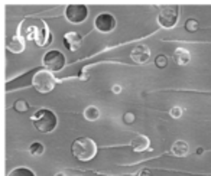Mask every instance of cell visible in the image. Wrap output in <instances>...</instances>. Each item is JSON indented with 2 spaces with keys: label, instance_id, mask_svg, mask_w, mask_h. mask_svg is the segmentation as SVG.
<instances>
[{
  "label": "cell",
  "instance_id": "obj_18",
  "mask_svg": "<svg viewBox=\"0 0 211 176\" xmlns=\"http://www.w3.org/2000/svg\"><path fill=\"white\" fill-rule=\"evenodd\" d=\"M13 108L16 110V111H19V113H25V111H28L29 105H28V103H26L25 100H18L13 104Z\"/></svg>",
  "mask_w": 211,
  "mask_h": 176
},
{
  "label": "cell",
  "instance_id": "obj_1",
  "mask_svg": "<svg viewBox=\"0 0 211 176\" xmlns=\"http://www.w3.org/2000/svg\"><path fill=\"white\" fill-rule=\"evenodd\" d=\"M71 152L74 157L80 162H88L94 159L97 154V144L94 140L88 137H78L74 140L71 146Z\"/></svg>",
  "mask_w": 211,
  "mask_h": 176
},
{
  "label": "cell",
  "instance_id": "obj_11",
  "mask_svg": "<svg viewBox=\"0 0 211 176\" xmlns=\"http://www.w3.org/2000/svg\"><path fill=\"white\" fill-rule=\"evenodd\" d=\"M6 46H7V49H9L10 52L20 53V52H23V51H25L26 45H25L23 36H20V35H14V36H12V38L7 39Z\"/></svg>",
  "mask_w": 211,
  "mask_h": 176
},
{
  "label": "cell",
  "instance_id": "obj_20",
  "mask_svg": "<svg viewBox=\"0 0 211 176\" xmlns=\"http://www.w3.org/2000/svg\"><path fill=\"white\" fill-rule=\"evenodd\" d=\"M155 64H156L158 68H165L168 65V58L165 57V55H158V57L155 58Z\"/></svg>",
  "mask_w": 211,
  "mask_h": 176
},
{
  "label": "cell",
  "instance_id": "obj_26",
  "mask_svg": "<svg viewBox=\"0 0 211 176\" xmlns=\"http://www.w3.org/2000/svg\"><path fill=\"white\" fill-rule=\"evenodd\" d=\"M77 176H78V175H77Z\"/></svg>",
  "mask_w": 211,
  "mask_h": 176
},
{
  "label": "cell",
  "instance_id": "obj_13",
  "mask_svg": "<svg viewBox=\"0 0 211 176\" xmlns=\"http://www.w3.org/2000/svg\"><path fill=\"white\" fill-rule=\"evenodd\" d=\"M173 61L177 62L178 65H187L191 61V53L185 48H177L173 52Z\"/></svg>",
  "mask_w": 211,
  "mask_h": 176
},
{
  "label": "cell",
  "instance_id": "obj_15",
  "mask_svg": "<svg viewBox=\"0 0 211 176\" xmlns=\"http://www.w3.org/2000/svg\"><path fill=\"white\" fill-rule=\"evenodd\" d=\"M84 117L88 121H96V120L100 119V110L97 108L96 105H88L84 110Z\"/></svg>",
  "mask_w": 211,
  "mask_h": 176
},
{
  "label": "cell",
  "instance_id": "obj_10",
  "mask_svg": "<svg viewBox=\"0 0 211 176\" xmlns=\"http://www.w3.org/2000/svg\"><path fill=\"white\" fill-rule=\"evenodd\" d=\"M81 35L77 33V32H67L64 35V43L70 51H77L78 48L81 46Z\"/></svg>",
  "mask_w": 211,
  "mask_h": 176
},
{
  "label": "cell",
  "instance_id": "obj_23",
  "mask_svg": "<svg viewBox=\"0 0 211 176\" xmlns=\"http://www.w3.org/2000/svg\"><path fill=\"white\" fill-rule=\"evenodd\" d=\"M136 176H152V173H150L149 169H142V170L137 172V175Z\"/></svg>",
  "mask_w": 211,
  "mask_h": 176
},
{
  "label": "cell",
  "instance_id": "obj_9",
  "mask_svg": "<svg viewBox=\"0 0 211 176\" xmlns=\"http://www.w3.org/2000/svg\"><path fill=\"white\" fill-rule=\"evenodd\" d=\"M130 58L136 64H146L150 59V49L146 45H136L130 52Z\"/></svg>",
  "mask_w": 211,
  "mask_h": 176
},
{
  "label": "cell",
  "instance_id": "obj_22",
  "mask_svg": "<svg viewBox=\"0 0 211 176\" xmlns=\"http://www.w3.org/2000/svg\"><path fill=\"white\" fill-rule=\"evenodd\" d=\"M125 121L126 123H133L134 121V115L132 113H126L125 114Z\"/></svg>",
  "mask_w": 211,
  "mask_h": 176
},
{
  "label": "cell",
  "instance_id": "obj_3",
  "mask_svg": "<svg viewBox=\"0 0 211 176\" xmlns=\"http://www.w3.org/2000/svg\"><path fill=\"white\" fill-rule=\"evenodd\" d=\"M179 19V6L178 5H163L159 9L158 23L165 29H172L177 26Z\"/></svg>",
  "mask_w": 211,
  "mask_h": 176
},
{
  "label": "cell",
  "instance_id": "obj_16",
  "mask_svg": "<svg viewBox=\"0 0 211 176\" xmlns=\"http://www.w3.org/2000/svg\"><path fill=\"white\" fill-rule=\"evenodd\" d=\"M7 176H36L34 170H30L29 167H25V166H20V167H14L9 172Z\"/></svg>",
  "mask_w": 211,
  "mask_h": 176
},
{
  "label": "cell",
  "instance_id": "obj_14",
  "mask_svg": "<svg viewBox=\"0 0 211 176\" xmlns=\"http://www.w3.org/2000/svg\"><path fill=\"white\" fill-rule=\"evenodd\" d=\"M188 152H189V146H188V143L185 140H177L172 144V147H171V153L177 157L187 156Z\"/></svg>",
  "mask_w": 211,
  "mask_h": 176
},
{
  "label": "cell",
  "instance_id": "obj_17",
  "mask_svg": "<svg viewBox=\"0 0 211 176\" xmlns=\"http://www.w3.org/2000/svg\"><path fill=\"white\" fill-rule=\"evenodd\" d=\"M43 152H45V147H43V144L41 142H34L30 146H29V153L32 154V156H42Z\"/></svg>",
  "mask_w": 211,
  "mask_h": 176
},
{
  "label": "cell",
  "instance_id": "obj_19",
  "mask_svg": "<svg viewBox=\"0 0 211 176\" xmlns=\"http://www.w3.org/2000/svg\"><path fill=\"white\" fill-rule=\"evenodd\" d=\"M185 29H187L188 32H195L198 29V22L195 19H188L185 22Z\"/></svg>",
  "mask_w": 211,
  "mask_h": 176
},
{
  "label": "cell",
  "instance_id": "obj_25",
  "mask_svg": "<svg viewBox=\"0 0 211 176\" xmlns=\"http://www.w3.org/2000/svg\"><path fill=\"white\" fill-rule=\"evenodd\" d=\"M54 176H67V175H65L64 172H58V173H55V175H54Z\"/></svg>",
  "mask_w": 211,
  "mask_h": 176
},
{
  "label": "cell",
  "instance_id": "obj_4",
  "mask_svg": "<svg viewBox=\"0 0 211 176\" xmlns=\"http://www.w3.org/2000/svg\"><path fill=\"white\" fill-rule=\"evenodd\" d=\"M32 85L41 94H48L55 87V76L48 69H41L32 78Z\"/></svg>",
  "mask_w": 211,
  "mask_h": 176
},
{
  "label": "cell",
  "instance_id": "obj_5",
  "mask_svg": "<svg viewBox=\"0 0 211 176\" xmlns=\"http://www.w3.org/2000/svg\"><path fill=\"white\" fill-rule=\"evenodd\" d=\"M42 64H43V67H45V69H48L51 72H58L65 67L67 59H65V55L61 51L52 49V51H48L43 55Z\"/></svg>",
  "mask_w": 211,
  "mask_h": 176
},
{
  "label": "cell",
  "instance_id": "obj_21",
  "mask_svg": "<svg viewBox=\"0 0 211 176\" xmlns=\"http://www.w3.org/2000/svg\"><path fill=\"white\" fill-rule=\"evenodd\" d=\"M169 114H171V117H173V119H179L181 115H182V108L181 107H172L171 108V111H169Z\"/></svg>",
  "mask_w": 211,
  "mask_h": 176
},
{
  "label": "cell",
  "instance_id": "obj_8",
  "mask_svg": "<svg viewBox=\"0 0 211 176\" xmlns=\"http://www.w3.org/2000/svg\"><path fill=\"white\" fill-rule=\"evenodd\" d=\"M35 28H36V32H35V42L38 43L39 46H48L51 41H52V35H51V30H49L48 25L42 22V20H38L35 23Z\"/></svg>",
  "mask_w": 211,
  "mask_h": 176
},
{
  "label": "cell",
  "instance_id": "obj_12",
  "mask_svg": "<svg viewBox=\"0 0 211 176\" xmlns=\"http://www.w3.org/2000/svg\"><path fill=\"white\" fill-rule=\"evenodd\" d=\"M130 147L133 149L134 152H145L149 149V139L143 134H137L130 140Z\"/></svg>",
  "mask_w": 211,
  "mask_h": 176
},
{
  "label": "cell",
  "instance_id": "obj_7",
  "mask_svg": "<svg viewBox=\"0 0 211 176\" xmlns=\"http://www.w3.org/2000/svg\"><path fill=\"white\" fill-rule=\"evenodd\" d=\"M116 18L111 13H100L94 19V28L101 33H109L116 29Z\"/></svg>",
  "mask_w": 211,
  "mask_h": 176
},
{
  "label": "cell",
  "instance_id": "obj_24",
  "mask_svg": "<svg viewBox=\"0 0 211 176\" xmlns=\"http://www.w3.org/2000/svg\"><path fill=\"white\" fill-rule=\"evenodd\" d=\"M111 91H113L114 94H119L120 91H121V87H120V85H113V88H111Z\"/></svg>",
  "mask_w": 211,
  "mask_h": 176
},
{
  "label": "cell",
  "instance_id": "obj_6",
  "mask_svg": "<svg viewBox=\"0 0 211 176\" xmlns=\"http://www.w3.org/2000/svg\"><path fill=\"white\" fill-rule=\"evenodd\" d=\"M65 18L70 23H82L88 16V7L86 5H68L65 7Z\"/></svg>",
  "mask_w": 211,
  "mask_h": 176
},
{
  "label": "cell",
  "instance_id": "obj_2",
  "mask_svg": "<svg viewBox=\"0 0 211 176\" xmlns=\"http://www.w3.org/2000/svg\"><path fill=\"white\" fill-rule=\"evenodd\" d=\"M32 123H34L35 129L41 131V133H51L55 130L58 126V117L52 110L48 108H41L35 113L32 117Z\"/></svg>",
  "mask_w": 211,
  "mask_h": 176
}]
</instances>
